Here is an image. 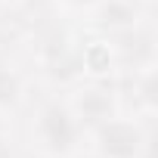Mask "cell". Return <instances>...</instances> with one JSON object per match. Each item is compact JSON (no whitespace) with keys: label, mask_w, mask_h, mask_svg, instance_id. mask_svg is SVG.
<instances>
[{"label":"cell","mask_w":158,"mask_h":158,"mask_svg":"<svg viewBox=\"0 0 158 158\" xmlns=\"http://www.w3.org/2000/svg\"><path fill=\"white\" fill-rule=\"evenodd\" d=\"M84 136V127L77 124L74 112L68 109V99L50 96L34 109L31 118V139L40 155L47 158H68L77 152Z\"/></svg>","instance_id":"7a4b0ae2"},{"label":"cell","mask_w":158,"mask_h":158,"mask_svg":"<svg viewBox=\"0 0 158 158\" xmlns=\"http://www.w3.org/2000/svg\"><path fill=\"white\" fill-rule=\"evenodd\" d=\"M68 109L74 112L77 124L87 130H93L96 124L109 121L112 115L121 112L118 102V90H115V77H81L77 84H71L68 93Z\"/></svg>","instance_id":"277c9868"},{"label":"cell","mask_w":158,"mask_h":158,"mask_svg":"<svg viewBox=\"0 0 158 158\" xmlns=\"http://www.w3.org/2000/svg\"><path fill=\"white\" fill-rule=\"evenodd\" d=\"M68 158H99V155H93V152H74V155H68Z\"/></svg>","instance_id":"8fae6325"},{"label":"cell","mask_w":158,"mask_h":158,"mask_svg":"<svg viewBox=\"0 0 158 158\" xmlns=\"http://www.w3.org/2000/svg\"><path fill=\"white\" fill-rule=\"evenodd\" d=\"M31 50H34V59H37V68L47 81L53 84H62V87H71L84 77V68H81V37H74L53 13L47 19H40L31 31Z\"/></svg>","instance_id":"6da1fadb"},{"label":"cell","mask_w":158,"mask_h":158,"mask_svg":"<svg viewBox=\"0 0 158 158\" xmlns=\"http://www.w3.org/2000/svg\"><path fill=\"white\" fill-rule=\"evenodd\" d=\"M109 50H112V59H115V74H124V71H143L149 65L158 62V44H155V28L149 25V19L136 22L133 28H124V31H112V34H102Z\"/></svg>","instance_id":"5b68a950"},{"label":"cell","mask_w":158,"mask_h":158,"mask_svg":"<svg viewBox=\"0 0 158 158\" xmlns=\"http://www.w3.org/2000/svg\"><path fill=\"white\" fill-rule=\"evenodd\" d=\"M99 0H56V6L68 10V13H90Z\"/></svg>","instance_id":"9c48e42d"},{"label":"cell","mask_w":158,"mask_h":158,"mask_svg":"<svg viewBox=\"0 0 158 158\" xmlns=\"http://www.w3.org/2000/svg\"><path fill=\"white\" fill-rule=\"evenodd\" d=\"M16 146H13V130H10V115L0 112V158H13Z\"/></svg>","instance_id":"ba28073f"},{"label":"cell","mask_w":158,"mask_h":158,"mask_svg":"<svg viewBox=\"0 0 158 158\" xmlns=\"http://www.w3.org/2000/svg\"><path fill=\"white\" fill-rule=\"evenodd\" d=\"M13 158H47V155H40L37 149H28V152H16Z\"/></svg>","instance_id":"30bf717a"},{"label":"cell","mask_w":158,"mask_h":158,"mask_svg":"<svg viewBox=\"0 0 158 158\" xmlns=\"http://www.w3.org/2000/svg\"><path fill=\"white\" fill-rule=\"evenodd\" d=\"M87 133L93 136V155H99V158H139L146 152V146L152 143L146 121L136 115H130V118L112 115L109 121L96 124Z\"/></svg>","instance_id":"3957f363"},{"label":"cell","mask_w":158,"mask_h":158,"mask_svg":"<svg viewBox=\"0 0 158 158\" xmlns=\"http://www.w3.org/2000/svg\"><path fill=\"white\" fill-rule=\"evenodd\" d=\"M22 102H25V77H22V71L10 59H0V112L10 115Z\"/></svg>","instance_id":"52a82bcc"},{"label":"cell","mask_w":158,"mask_h":158,"mask_svg":"<svg viewBox=\"0 0 158 158\" xmlns=\"http://www.w3.org/2000/svg\"><path fill=\"white\" fill-rule=\"evenodd\" d=\"M90 13H93V22H96V28L102 34L133 28L136 22L146 19V6L133 3V0H99Z\"/></svg>","instance_id":"8992f818"},{"label":"cell","mask_w":158,"mask_h":158,"mask_svg":"<svg viewBox=\"0 0 158 158\" xmlns=\"http://www.w3.org/2000/svg\"><path fill=\"white\" fill-rule=\"evenodd\" d=\"M133 3H139V6H146V3H149V0H133Z\"/></svg>","instance_id":"7c38bea8"}]
</instances>
